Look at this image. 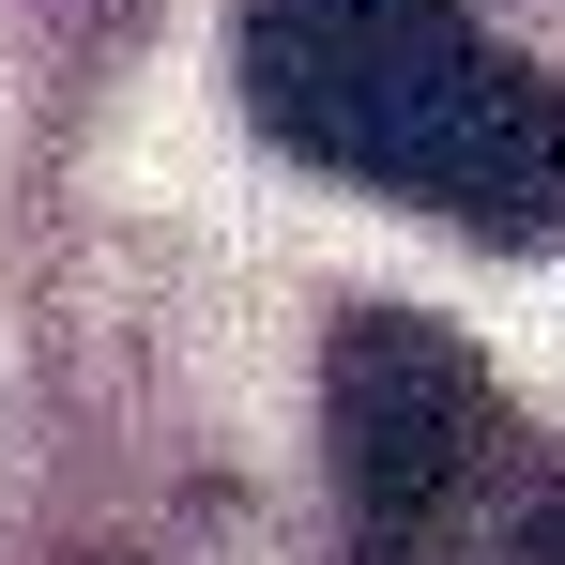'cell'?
Segmentation results:
<instances>
[{
	"instance_id": "cell-1",
	"label": "cell",
	"mask_w": 565,
	"mask_h": 565,
	"mask_svg": "<svg viewBox=\"0 0 565 565\" xmlns=\"http://www.w3.org/2000/svg\"><path fill=\"white\" fill-rule=\"evenodd\" d=\"M230 77L276 153L397 214H444L473 245L565 230V93L473 0H230Z\"/></svg>"
},
{
	"instance_id": "cell-2",
	"label": "cell",
	"mask_w": 565,
	"mask_h": 565,
	"mask_svg": "<svg viewBox=\"0 0 565 565\" xmlns=\"http://www.w3.org/2000/svg\"><path fill=\"white\" fill-rule=\"evenodd\" d=\"M321 444H337V551L352 565H473L520 520V413L428 306H352L321 337Z\"/></svg>"
},
{
	"instance_id": "cell-3",
	"label": "cell",
	"mask_w": 565,
	"mask_h": 565,
	"mask_svg": "<svg viewBox=\"0 0 565 565\" xmlns=\"http://www.w3.org/2000/svg\"><path fill=\"white\" fill-rule=\"evenodd\" d=\"M504 565H565V473L520 489V520H504Z\"/></svg>"
},
{
	"instance_id": "cell-4",
	"label": "cell",
	"mask_w": 565,
	"mask_h": 565,
	"mask_svg": "<svg viewBox=\"0 0 565 565\" xmlns=\"http://www.w3.org/2000/svg\"><path fill=\"white\" fill-rule=\"evenodd\" d=\"M77 565H138V551H77Z\"/></svg>"
}]
</instances>
